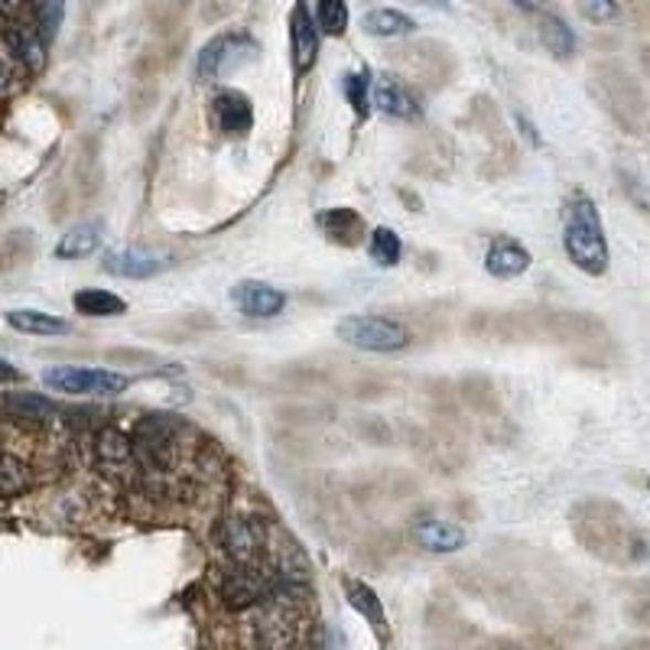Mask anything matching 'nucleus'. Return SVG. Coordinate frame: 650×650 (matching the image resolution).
Returning <instances> with one entry per match:
<instances>
[{
  "label": "nucleus",
  "mask_w": 650,
  "mask_h": 650,
  "mask_svg": "<svg viewBox=\"0 0 650 650\" xmlns=\"http://www.w3.org/2000/svg\"><path fill=\"white\" fill-rule=\"evenodd\" d=\"M563 247L566 257L589 277L608 270V241L601 228V215L586 192H573L563 209Z\"/></svg>",
  "instance_id": "1"
},
{
  "label": "nucleus",
  "mask_w": 650,
  "mask_h": 650,
  "mask_svg": "<svg viewBox=\"0 0 650 650\" xmlns=\"http://www.w3.org/2000/svg\"><path fill=\"white\" fill-rule=\"evenodd\" d=\"M179 439H182V423L167 414L143 416L134 426L130 436V452H134V466L137 475L143 478H167L173 472L179 459Z\"/></svg>",
  "instance_id": "2"
},
{
  "label": "nucleus",
  "mask_w": 650,
  "mask_h": 650,
  "mask_svg": "<svg viewBox=\"0 0 650 650\" xmlns=\"http://www.w3.org/2000/svg\"><path fill=\"white\" fill-rule=\"evenodd\" d=\"M335 335L361 352H377V355H394L404 352L414 335L404 322L387 319V316H345L335 326Z\"/></svg>",
  "instance_id": "3"
},
{
  "label": "nucleus",
  "mask_w": 650,
  "mask_h": 650,
  "mask_svg": "<svg viewBox=\"0 0 650 650\" xmlns=\"http://www.w3.org/2000/svg\"><path fill=\"white\" fill-rule=\"evenodd\" d=\"M43 384L68 397H118L130 387V377L108 367H75V364H53L43 371Z\"/></svg>",
  "instance_id": "4"
},
{
  "label": "nucleus",
  "mask_w": 650,
  "mask_h": 650,
  "mask_svg": "<svg viewBox=\"0 0 650 650\" xmlns=\"http://www.w3.org/2000/svg\"><path fill=\"white\" fill-rule=\"evenodd\" d=\"M257 60V43L247 36V33H225V36H215L202 53H199V78L202 82H212V78H222L228 72H237L241 65Z\"/></svg>",
  "instance_id": "5"
},
{
  "label": "nucleus",
  "mask_w": 650,
  "mask_h": 650,
  "mask_svg": "<svg viewBox=\"0 0 650 650\" xmlns=\"http://www.w3.org/2000/svg\"><path fill=\"white\" fill-rule=\"evenodd\" d=\"M267 589H270L267 566H232L222 579V598L235 611H247L254 605H264Z\"/></svg>",
  "instance_id": "6"
},
{
  "label": "nucleus",
  "mask_w": 650,
  "mask_h": 650,
  "mask_svg": "<svg viewBox=\"0 0 650 650\" xmlns=\"http://www.w3.org/2000/svg\"><path fill=\"white\" fill-rule=\"evenodd\" d=\"M102 267L120 280H150L170 267V257L150 247H118L105 254Z\"/></svg>",
  "instance_id": "7"
},
{
  "label": "nucleus",
  "mask_w": 650,
  "mask_h": 650,
  "mask_svg": "<svg viewBox=\"0 0 650 650\" xmlns=\"http://www.w3.org/2000/svg\"><path fill=\"white\" fill-rule=\"evenodd\" d=\"M222 550L228 553L232 566H260L264 556V528L251 518H232L219 533Z\"/></svg>",
  "instance_id": "8"
},
{
  "label": "nucleus",
  "mask_w": 650,
  "mask_h": 650,
  "mask_svg": "<svg viewBox=\"0 0 650 650\" xmlns=\"http://www.w3.org/2000/svg\"><path fill=\"white\" fill-rule=\"evenodd\" d=\"M212 120L225 137H244L254 127V108L251 98L237 88H222L212 98Z\"/></svg>",
  "instance_id": "9"
},
{
  "label": "nucleus",
  "mask_w": 650,
  "mask_h": 650,
  "mask_svg": "<svg viewBox=\"0 0 650 650\" xmlns=\"http://www.w3.org/2000/svg\"><path fill=\"white\" fill-rule=\"evenodd\" d=\"M232 299H235L237 309L244 316H251V319H274V316H280L287 309V294L277 290L274 284H264V280L237 284Z\"/></svg>",
  "instance_id": "10"
},
{
  "label": "nucleus",
  "mask_w": 650,
  "mask_h": 650,
  "mask_svg": "<svg viewBox=\"0 0 650 650\" xmlns=\"http://www.w3.org/2000/svg\"><path fill=\"white\" fill-rule=\"evenodd\" d=\"M531 251L514 237H498L484 254V270L498 280H511L531 270Z\"/></svg>",
  "instance_id": "11"
},
{
  "label": "nucleus",
  "mask_w": 650,
  "mask_h": 650,
  "mask_svg": "<svg viewBox=\"0 0 650 650\" xmlns=\"http://www.w3.org/2000/svg\"><path fill=\"white\" fill-rule=\"evenodd\" d=\"M95 452H98V466L105 475H111V478L137 475L134 452H130V436H124L120 429H102L98 443H95Z\"/></svg>",
  "instance_id": "12"
},
{
  "label": "nucleus",
  "mask_w": 650,
  "mask_h": 650,
  "mask_svg": "<svg viewBox=\"0 0 650 650\" xmlns=\"http://www.w3.org/2000/svg\"><path fill=\"white\" fill-rule=\"evenodd\" d=\"M290 40H294V68L302 75L316 65V56H319V30L312 23V13L309 7H294V17H290Z\"/></svg>",
  "instance_id": "13"
},
{
  "label": "nucleus",
  "mask_w": 650,
  "mask_h": 650,
  "mask_svg": "<svg viewBox=\"0 0 650 650\" xmlns=\"http://www.w3.org/2000/svg\"><path fill=\"white\" fill-rule=\"evenodd\" d=\"M414 533L416 543L429 553H459L466 546V531L443 518H419Z\"/></svg>",
  "instance_id": "14"
},
{
  "label": "nucleus",
  "mask_w": 650,
  "mask_h": 650,
  "mask_svg": "<svg viewBox=\"0 0 650 650\" xmlns=\"http://www.w3.org/2000/svg\"><path fill=\"white\" fill-rule=\"evenodd\" d=\"M3 43L10 46V53L23 62L30 72H40L46 65V43L40 40V33L33 30V23H7L3 30Z\"/></svg>",
  "instance_id": "15"
},
{
  "label": "nucleus",
  "mask_w": 650,
  "mask_h": 650,
  "mask_svg": "<svg viewBox=\"0 0 650 650\" xmlns=\"http://www.w3.org/2000/svg\"><path fill=\"white\" fill-rule=\"evenodd\" d=\"M361 26H364L367 36H377V40H397V36L416 33L414 17H407L397 7H374V10H367L364 20H361Z\"/></svg>",
  "instance_id": "16"
},
{
  "label": "nucleus",
  "mask_w": 650,
  "mask_h": 650,
  "mask_svg": "<svg viewBox=\"0 0 650 650\" xmlns=\"http://www.w3.org/2000/svg\"><path fill=\"white\" fill-rule=\"evenodd\" d=\"M524 10H531L536 13V30H540V40L546 43V50L556 56V60H569V56H576V36H573V30L556 17V13H550V10H540V7H524Z\"/></svg>",
  "instance_id": "17"
},
{
  "label": "nucleus",
  "mask_w": 650,
  "mask_h": 650,
  "mask_svg": "<svg viewBox=\"0 0 650 650\" xmlns=\"http://www.w3.org/2000/svg\"><path fill=\"white\" fill-rule=\"evenodd\" d=\"M371 102H374L384 115H391V118H414L416 111L414 95H411L394 75H381V78L374 82Z\"/></svg>",
  "instance_id": "18"
},
{
  "label": "nucleus",
  "mask_w": 650,
  "mask_h": 650,
  "mask_svg": "<svg viewBox=\"0 0 650 650\" xmlns=\"http://www.w3.org/2000/svg\"><path fill=\"white\" fill-rule=\"evenodd\" d=\"M3 411L7 416L20 419V423H53L56 419V404L43 394H30V391H17V394H7L3 397Z\"/></svg>",
  "instance_id": "19"
},
{
  "label": "nucleus",
  "mask_w": 650,
  "mask_h": 650,
  "mask_svg": "<svg viewBox=\"0 0 650 650\" xmlns=\"http://www.w3.org/2000/svg\"><path fill=\"white\" fill-rule=\"evenodd\" d=\"M7 326L23 332V335H65L68 332V322L53 316V312H43V309H10L7 316Z\"/></svg>",
  "instance_id": "20"
},
{
  "label": "nucleus",
  "mask_w": 650,
  "mask_h": 650,
  "mask_svg": "<svg viewBox=\"0 0 650 650\" xmlns=\"http://www.w3.org/2000/svg\"><path fill=\"white\" fill-rule=\"evenodd\" d=\"M72 306H75L78 316H88V319H118V316L127 312V302L118 294L98 290V287L78 290V294L72 296Z\"/></svg>",
  "instance_id": "21"
},
{
  "label": "nucleus",
  "mask_w": 650,
  "mask_h": 650,
  "mask_svg": "<svg viewBox=\"0 0 650 650\" xmlns=\"http://www.w3.org/2000/svg\"><path fill=\"white\" fill-rule=\"evenodd\" d=\"M102 244V225L98 222H88V225H78V228H68L62 241L56 244V257L60 260H78V257H88L95 254Z\"/></svg>",
  "instance_id": "22"
},
{
  "label": "nucleus",
  "mask_w": 650,
  "mask_h": 650,
  "mask_svg": "<svg viewBox=\"0 0 650 650\" xmlns=\"http://www.w3.org/2000/svg\"><path fill=\"white\" fill-rule=\"evenodd\" d=\"M345 595H349V601H352V608H355L358 615H364V618L374 625V631L384 638L387 618H384V605H381L377 592L371 589L367 583H361V579H349V583H345Z\"/></svg>",
  "instance_id": "23"
},
{
  "label": "nucleus",
  "mask_w": 650,
  "mask_h": 650,
  "mask_svg": "<svg viewBox=\"0 0 650 650\" xmlns=\"http://www.w3.org/2000/svg\"><path fill=\"white\" fill-rule=\"evenodd\" d=\"M312 23H316V30L319 33H326V36H342L345 30H349V7L342 3V0H322V3H316L312 10Z\"/></svg>",
  "instance_id": "24"
},
{
  "label": "nucleus",
  "mask_w": 650,
  "mask_h": 650,
  "mask_svg": "<svg viewBox=\"0 0 650 650\" xmlns=\"http://www.w3.org/2000/svg\"><path fill=\"white\" fill-rule=\"evenodd\" d=\"M367 254L377 267H394L404 254V241L394 228H374L367 237Z\"/></svg>",
  "instance_id": "25"
},
{
  "label": "nucleus",
  "mask_w": 650,
  "mask_h": 650,
  "mask_svg": "<svg viewBox=\"0 0 650 650\" xmlns=\"http://www.w3.org/2000/svg\"><path fill=\"white\" fill-rule=\"evenodd\" d=\"M30 484V466L10 452L0 456V498H17Z\"/></svg>",
  "instance_id": "26"
},
{
  "label": "nucleus",
  "mask_w": 650,
  "mask_h": 650,
  "mask_svg": "<svg viewBox=\"0 0 650 650\" xmlns=\"http://www.w3.org/2000/svg\"><path fill=\"white\" fill-rule=\"evenodd\" d=\"M30 13H33V30L40 33V40H43V43H53V40L60 36L65 3H60V0H46V3L30 7Z\"/></svg>",
  "instance_id": "27"
},
{
  "label": "nucleus",
  "mask_w": 650,
  "mask_h": 650,
  "mask_svg": "<svg viewBox=\"0 0 650 650\" xmlns=\"http://www.w3.org/2000/svg\"><path fill=\"white\" fill-rule=\"evenodd\" d=\"M319 225H322L326 235L342 237V241H349V235L361 232V219H358V212H352V209H332V212H326L319 219Z\"/></svg>",
  "instance_id": "28"
},
{
  "label": "nucleus",
  "mask_w": 650,
  "mask_h": 650,
  "mask_svg": "<svg viewBox=\"0 0 650 650\" xmlns=\"http://www.w3.org/2000/svg\"><path fill=\"white\" fill-rule=\"evenodd\" d=\"M345 95H349V105L355 108V115H367L371 111V82H367V72H349L345 82H342Z\"/></svg>",
  "instance_id": "29"
},
{
  "label": "nucleus",
  "mask_w": 650,
  "mask_h": 650,
  "mask_svg": "<svg viewBox=\"0 0 650 650\" xmlns=\"http://www.w3.org/2000/svg\"><path fill=\"white\" fill-rule=\"evenodd\" d=\"M583 13L589 20H611L618 13V7L615 3H583Z\"/></svg>",
  "instance_id": "30"
},
{
  "label": "nucleus",
  "mask_w": 650,
  "mask_h": 650,
  "mask_svg": "<svg viewBox=\"0 0 650 650\" xmlns=\"http://www.w3.org/2000/svg\"><path fill=\"white\" fill-rule=\"evenodd\" d=\"M10 381H20V371L10 361H0V384H10Z\"/></svg>",
  "instance_id": "31"
},
{
  "label": "nucleus",
  "mask_w": 650,
  "mask_h": 650,
  "mask_svg": "<svg viewBox=\"0 0 650 650\" xmlns=\"http://www.w3.org/2000/svg\"><path fill=\"white\" fill-rule=\"evenodd\" d=\"M7 85H10V72H7V65L0 62V92H3Z\"/></svg>",
  "instance_id": "32"
},
{
  "label": "nucleus",
  "mask_w": 650,
  "mask_h": 650,
  "mask_svg": "<svg viewBox=\"0 0 650 650\" xmlns=\"http://www.w3.org/2000/svg\"><path fill=\"white\" fill-rule=\"evenodd\" d=\"M504 650H524V648H504Z\"/></svg>",
  "instance_id": "33"
}]
</instances>
